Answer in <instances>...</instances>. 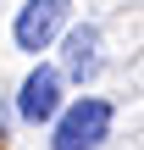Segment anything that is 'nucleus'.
Masks as SVG:
<instances>
[{"label":"nucleus","mask_w":144,"mask_h":150,"mask_svg":"<svg viewBox=\"0 0 144 150\" xmlns=\"http://www.w3.org/2000/svg\"><path fill=\"white\" fill-rule=\"evenodd\" d=\"M67 22V0H28L22 11H17V22H11V33H17V50H28V56H39L50 39H55V28Z\"/></svg>","instance_id":"2"},{"label":"nucleus","mask_w":144,"mask_h":150,"mask_svg":"<svg viewBox=\"0 0 144 150\" xmlns=\"http://www.w3.org/2000/svg\"><path fill=\"white\" fill-rule=\"evenodd\" d=\"M67 72H72L78 83L100 72V28H94V22H83V28L67 33Z\"/></svg>","instance_id":"4"},{"label":"nucleus","mask_w":144,"mask_h":150,"mask_svg":"<svg viewBox=\"0 0 144 150\" xmlns=\"http://www.w3.org/2000/svg\"><path fill=\"white\" fill-rule=\"evenodd\" d=\"M17 111H22V122H50L61 111V72L55 67H33L22 95H17Z\"/></svg>","instance_id":"3"},{"label":"nucleus","mask_w":144,"mask_h":150,"mask_svg":"<svg viewBox=\"0 0 144 150\" xmlns=\"http://www.w3.org/2000/svg\"><path fill=\"white\" fill-rule=\"evenodd\" d=\"M111 134V100L89 95L78 106H67V117L55 122V139L50 150H100V139Z\"/></svg>","instance_id":"1"}]
</instances>
